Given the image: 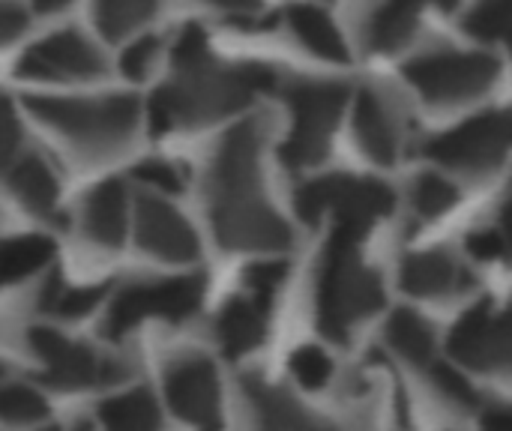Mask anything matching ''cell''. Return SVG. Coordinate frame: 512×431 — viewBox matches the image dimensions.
Segmentation results:
<instances>
[{
  "instance_id": "6da1fadb",
  "label": "cell",
  "mask_w": 512,
  "mask_h": 431,
  "mask_svg": "<svg viewBox=\"0 0 512 431\" xmlns=\"http://www.w3.org/2000/svg\"><path fill=\"white\" fill-rule=\"evenodd\" d=\"M261 126L243 120L225 132L207 171V216L228 252H285L294 243L288 222L270 207L261 174Z\"/></svg>"
},
{
  "instance_id": "7a4b0ae2",
  "label": "cell",
  "mask_w": 512,
  "mask_h": 431,
  "mask_svg": "<svg viewBox=\"0 0 512 431\" xmlns=\"http://www.w3.org/2000/svg\"><path fill=\"white\" fill-rule=\"evenodd\" d=\"M177 78L159 87L153 96L162 99L177 126L198 129L228 114H237L252 102L255 93L276 87V72L258 63L219 66L213 60L174 69Z\"/></svg>"
},
{
  "instance_id": "3957f363",
  "label": "cell",
  "mask_w": 512,
  "mask_h": 431,
  "mask_svg": "<svg viewBox=\"0 0 512 431\" xmlns=\"http://www.w3.org/2000/svg\"><path fill=\"white\" fill-rule=\"evenodd\" d=\"M357 246L360 240L333 231L318 276V330L339 345H348L357 321L372 318L387 303L381 276L360 261Z\"/></svg>"
},
{
  "instance_id": "277c9868",
  "label": "cell",
  "mask_w": 512,
  "mask_h": 431,
  "mask_svg": "<svg viewBox=\"0 0 512 431\" xmlns=\"http://www.w3.org/2000/svg\"><path fill=\"white\" fill-rule=\"evenodd\" d=\"M24 108L39 123L69 138L84 159H108L132 141L141 105L135 96H105V99L27 96Z\"/></svg>"
},
{
  "instance_id": "5b68a950",
  "label": "cell",
  "mask_w": 512,
  "mask_h": 431,
  "mask_svg": "<svg viewBox=\"0 0 512 431\" xmlns=\"http://www.w3.org/2000/svg\"><path fill=\"white\" fill-rule=\"evenodd\" d=\"M396 207V192L372 177L327 174L297 189L294 210L306 225H318L324 213H333L336 228L354 240H363L369 228L390 216Z\"/></svg>"
},
{
  "instance_id": "8992f818",
  "label": "cell",
  "mask_w": 512,
  "mask_h": 431,
  "mask_svg": "<svg viewBox=\"0 0 512 431\" xmlns=\"http://www.w3.org/2000/svg\"><path fill=\"white\" fill-rule=\"evenodd\" d=\"M285 99L291 102V111H294V129L279 147L282 165L294 171L321 165L330 153V138L345 111L348 84L294 81L285 90Z\"/></svg>"
},
{
  "instance_id": "52a82bcc",
  "label": "cell",
  "mask_w": 512,
  "mask_h": 431,
  "mask_svg": "<svg viewBox=\"0 0 512 431\" xmlns=\"http://www.w3.org/2000/svg\"><path fill=\"white\" fill-rule=\"evenodd\" d=\"M501 63L483 51H441L408 60L402 66L405 81L429 105H459L483 96L498 81Z\"/></svg>"
},
{
  "instance_id": "ba28073f",
  "label": "cell",
  "mask_w": 512,
  "mask_h": 431,
  "mask_svg": "<svg viewBox=\"0 0 512 431\" xmlns=\"http://www.w3.org/2000/svg\"><path fill=\"white\" fill-rule=\"evenodd\" d=\"M204 288H207V279L201 273L150 282V285H126L114 297L111 312L102 324V333L105 339L117 342L144 318H162V321L180 324L201 309Z\"/></svg>"
},
{
  "instance_id": "9c48e42d",
  "label": "cell",
  "mask_w": 512,
  "mask_h": 431,
  "mask_svg": "<svg viewBox=\"0 0 512 431\" xmlns=\"http://www.w3.org/2000/svg\"><path fill=\"white\" fill-rule=\"evenodd\" d=\"M512 147V108L507 111H486L471 120H465L456 129L441 132L426 144V156L462 168V171H492L504 162Z\"/></svg>"
},
{
  "instance_id": "30bf717a",
  "label": "cell",
  "mask_w": 512,
  "mask_h": 431,
  "mask_svg": "<svg viewBox=\"0 0 512 431\" xmlns=\"http://www.w3.org/2000/svg\"><path fill=\"white\" fill-rule=\"evenodd\" d=\"M450 357L483 375L512 378V312H498L492 300L471 306L447 339Z\"/></svg>"
},
{
  "instance_id": "8fae6325",
  "label": "cell",
  "mask_w": 512,
  "mask_h": 431,
  "mask_svg": "<svg viewBox=\"0 0 512 431\" xmlns=\"http://www.w3.org/2000/svg\"><path fill=\"white\" fill-rule=\"evenodd\" d=\"M30 348L42 357L45 372L39 381L54 390H90V387H111L129 378V369L114 360H99L87 345L69 342L54 330L33 327Z\"/></svg>"
},
{
  "instance_id": "7c38bea8",
  "label": "cell",
  "mask_w": 512,
  "mask_h": 431,
  "mask_svg": "<svg viewBox=\"0 0 512 431\" xmlns=\"http://www.w3.org/2000/svg\"><path fill=\"white\" fill-rule=\"evenodd\" d=\"M165 399L183 423L213 429L222 423V390L216 366L207 357H180L165 372Z\"/></svg>"
},
{
  "instance_id": "4fadbf2b",
  "label": "cell",
  "mask_w": 512,
  "mask_h": 431,
  "mask_svg": "<svg viewBox=\"0 0 512 431\" xmlns=\"http://www.w3.org/2000/svg\"><path fill=\"white\" fill-rule=\"evenodd\" d=\"M105 72V57L90 45V39L78 30H57L48 39L30 45L18 60L21 78H75L87 81Z\"/></svg>"
},
{
  "instance_id": "5bb4252c",
  "label": "cell",
  "mask_w": 512,
  "mask_h": 431,
  "mask_svg": "<svg viewBox=\"0 0 512 431\" xmlns=\"http://www.w3.org/2000/svg\"><path fill=\"white\" fill-rule=\"evenodd\" d=\"M135 240L144 252L171 264H189L201 255L195 228L171 204L150 195L135 204Z\"/></svg>"
},
{
  "instance_id": "9a60e30c",
  "label": "cell",
  "mask_w": 512,
  "mask_h": 431,
  "mask_svg": "<svg viewBox=\"0 0 512 431\" xmlns=\"http://www.w3.org/2000/svg\"><path fill=\"white\" fill-rule=\"evenodd\" d=\"M399 285L411 297L423 300H444L471 285V276L456 264V258L444 249L414 252L402 258Z\"/></svg>"
},
{
  "instance_id": "2e32d148",
  "label": "cell",
  "mask_w": 512,
  "mask_h": 431,
  "mask_svg": "<svg viewBox=\"0 0 512 431\" xmlns=\"http://www.w3.org/2000/svg\"><path fill=\"white\" fill-rule=\"evenodd\" d=\"M84 234L105 246V249H120L123 234H126V189L120 180H102L93 186L84 198Z\"/></svg>"
},
{
  "instance_id": "e0dca14e",
  "label": "cell",
  "mask_w": 512,
  "mask_h": 431,
  "mask_svg": "<svg viewBox=\"0 0 512 431\" xmlns=\"http://www.w3.org/2000/svg\"><path fill=\"white\" fill-rule=\"evenodd\" d=\"M354 132L360 147L366 150V156L378 165H393L396 153H399V135H396V123L387 111V105L381 102V96L372 87H363L357 93V105H354Z\"/></svg>"
},
{
  "instance_id": "ac0fdd59",
  "label": "cell",
  "mask_w": 512,
  "mask_h": 431,
  "mask_svg": "<svg viewBox=\"0 0 512 431\" xmlns=\"http://www.w3.org/2000/svg\"><path fill=\"white\" fill-rule=\"evenodd\" d=\"M267 303L246 300V297H231L216 318V336L222 342L225 357L237 360L249 351H255L267 339V318H264Z\"/></svg>"
},
{
  "instance_id": "d6986e66",
  "label": "cell",
  "mask_w": 512,
  "mask_h": 431,
  "mask_svg": "<svg viewBox=\"0 0 512 431\" xmlns=\"http://www.w3.org/2000/svg\"><path fill=\"white\" fill-rule=\"evenodd\" d=\"M6 183H9L12 195L27 210H33L42 219H51V222L63 225V219H60L63 213L57 210V180H54L51 168L39 156L27 153V156L9 162Z\"/></svg>"
},
{
  "instance_id": "ffe728a7",
  "label": "cell",
  "mask_w": 512,
  "mask_h": 431,
  "mask_svg": "<svg viewBox=\"0 0 512 431\" xmlns=\"http://www.w3.org/2000/svg\"><path fill=\"white\" fill-rule=\"evenodd\" d=\"M432 0H387L375 15L369 18L366 30V45L378 54H393L399 51L417 30L423 6Z\"/></svg>"
},
{
  "instance_id": "44dd1931",
  "label": "cell",
  "mask_w": 512,
  "mask_h": 431,
  "mask_svg": "<svg viewBox=\"0 0 512 431\" xmlns=\"http://www.w3.org/2000/svg\"><path fill=\"white\" fill-rule=\"evenodd\" d=\"M288 24L297 33V39L309 51H315L318 57L333 60V63H348L351 60V51H348L339 27L333 24V18L324 9H318L312 3H294L288 9Z\"/></svg>"
},
{
  "instance_id": "7402d4cb",
  "label": "cell",
  "mask_w": 512,
  "mask_h": 431,
  "mask_svg": "<svg viewBox=\"0 0 512 431\" xmlns=\"http://www.w3.org/2000/svg\"><path fill=\"white\" fill-rule=\"evenodd\" d=\"M243 390L258 414V423L267 426V429H309V426H318V420L312 414L303 411V405L279 390V387H270L267 381H258V378H246L243 381Z\"/></svg>"
},
{
  "instance_id": "603a6c76",
  "label": "cell",
  "mask_w": 512,
  "mask_h": 431,
  "mask_svg": "<svg viewBox=\"0 0 512 431\" xmlns=\"http://www.w3.org/2000/svg\"><path fill=\"white\" fill-rule=\"evenodd\" d=\"M390 348L417 369H432L435 363V336L432 327L411 309H396L387 321Z\"/></svg>"
},
{
  "instance_id": "cb8c5ba5",
  "label": "cell",
  "mask_w": 512,
  "mask_h": 431,
  "mask_svg": "<svg viewBox=\"0 0 512 431\" xmlns=\"http://www.w3.org/2000/svg\"><path fill=\"white\" fill-rule=\"evenodd\" d=\"M99 420H102V426L120 431H150L162 426L159 405H156L153 393L144 390V387L102 402L99 405Z\"/></svg>"
},
{
  "instance_id": "d4e9b609",
  "label": "cell",
  "mask_w": 512,
  "mask_h": 431,
  "mask_svg": "<svg viewBox=\"0 0 512 431\" xmlns=\"http://www.w3.org/2000/svg\"><path fill=\"white\" fill-rule=\"evenodd\" d=\"M108 294V282L102 285H84V288H69L63 282V276L54 270L39 294V309L42 312H51L57 318H66V321H75V318H84L90 315Z\"/></svg>"
},
{
  "instance_id": "484cf974",
  "label": "cell",
  "mask_w": 512,
  "mask_h": 431,
  "mask_svg": "<svg viewBox=\"0 0 512 431\" xmlns=\"http://www.w3.org/2000/svg\"><path fill=\"white\" fill-rule=\"evenodd\" d=\"M54 258V240L51 237H42V234H24V237H9L3 243V258H0V267H3V282L12 285V282H21L27 279L30 273L42 270L45 264H51Z\"/></svg>"
},
{
  "instance_id": "4316f807",
  "label": "cell",
  "mask_w": 512,
  "mask_h": 431,
  "mask_svg": "<svg viewBox=\"0 0 512 431\" xmlns=\"http://www.w3.org/2000/svg\"><path fill=\"white\" fill-rule=\"evenodd\" d=\"M156 9V0H96L93 15L105 39H120L144 24Z\"/></svg>"
},
{
  "instance_id": "83f0119b",
  "label": "cell",
  "mask_w": 512,
  "mask_h": 431,
  "mask_svg": "<svg viewBox=\"0 0 512 431\" xmlns=\"http://www.w3.org/2000/svg\"><path fill=\"white\" fill-rule=\"evenodd\" d=\"M465 30L483 42L512 45V0H480L465 15Z\"/></svg>"
},
{
  "instance_id": "f1b7e54d",
  "label": "cell",
  "mask_w": 512,
  "mask_h": 431,
  "mask_svg": "<svg viewBox=\"0 0 512 431\" xmlns=\"http://www.w3.org/2000/svg\"><path fill=\"white\" fill-rule=\"evenodd\" d=\"M0 417L9 426H30L48 417V402L30 387L6 384L0 393Z\"/></svg>"
},
{
  "instance_id": "f546056e",
  "label": "cell",
  "mask_w": 512,
  "mask_h": 431,
  "mask_svg": "<svg viewBox=\"0 0 512 431\" xmlns=\"http://www.w3.org/2000/svg\"><path fill=\"white\" fill-rule=\"evenodd\" d=\"M456 201H459V189L450 180H444L441 174L426 171V174L417 177V183H414V207L423 216L435 219V216L447 213L450 207H456Z\"/></svg>"
},
{
  "instance_id": "4dcf8cb0",
  "label": "cell",
  "mask_w": 512,
  "mask_h": 431,
  "mask_svg": "<svg viewBox=\"0 0 512 431\" xmlns=\"http://www.w3.org/2000/svg\"><path fill=\"white\" fill-rule=\"evenodd\" d=\"M288 366H291V375L297 378V384L306 390H324L333 378V363L318 345H300L291 354Z\"/></svg>"
},
{
  "instance_id": "1f68e13d",
  "label": "cell",
  "mask_w": 512,
  "mask_h": 431,
  "mask_svg": "<svg viewBox=\"0 0 512 431\" xmlns=\"http://www.w3.org/2000/svg\"><path fill=\"white\" fill-rule=\"evenodd\" d=\"M288 279V264L285 261H258L249 264L243 270V282L246 288H252V294L261 303H270V297L276 294V288Z\"/></svg>"
},
{
  "instance_id": "d6a6232c",
  "label": "cell",
  "mask_w": 512,
  "mask_h": 431,
  "mask_svg": "<svg viewBox=\"0 0 512 431\" xmlns=\"http://www.w3.org/2000/svg\"><path fill=\"white\" fill-rule=\"evenodd\" d=\"M210 60V51H207V33L201 24L189 21L180 36L174 39V48H171V63L174 69H183V66H195V63H204Z\"/></svg>"
},
{
  "instance_id": "836d02e7",
  "label": "cell",
  "mask_w": 512,
  "mask_h": 431,
  "mask_svg": "<svg viewBox=\"0 0 512 431\" xmlns=\"http://www.w3.org/2000/svg\"><path fill=\"white\" fill-rule=\"evenodd\" d=\"M132 174H135L138 180H144L147 186H156V189H162V192H168V195H180L183 186H186L180 168L171 165V162H162V159L138 162V165L132 168Z\"/></svg>"
},
{
  "instance_id": "e575fe53",
  "label": "cell",
  "mask_w": 512,
  "mask_h": 431,
  "mask_svg": "<svg viewBox=\"0 0 512 431\" xmlns=\"http://www.w3.org/2000/svg\"><path fill=\"white\" fill-rule=\"evenodd\" d=\"M156 51H159V36L147 33V36L135 39V42L123 51V57H120V72H123L126 78H132V81H144L147 72H150V63H153Z\"/></svg>"
},
{
  "instance_id": "d590c367",
  "label": "cell",
  "mask_w": 512,
  "mask_h": 431,
  "mask_svg": "<svg viewBox=\"0 0 512 431\" xmlns=\"http://www.w3.org/2000/svg\"><path fill=\"white\" fill-rule=\"evenodd\" d=\"M432 381H435V387L447 396V399H453L456 405H477L480 399H477V393H474V387L453 369V366H447V363H432Z\"/></svg>"
},
{
  "instance_id": "8d00e7d4",
  "label": "cell",
  "mask_w": 512,
  "mask_h": 431,
  "mask_svg": "<svg viewBox=\"0 0 512 431\" xmlns=\"http://www.w3.org/2000/svg\"><path fill=\"white\" fill-rule=\"evenodd\" d=\"M465 246L471 252V258L477 261H495V258H504L507 255V246H504V237L501 231H474L465 237Z\"/></svg>"
},
{
  "instance_id": "74e56055",
  "label": "cell",
  "mask_w": 512,
  "mask_h": 431,
  "mask_svg": "<svg viewBox=\"0 0 512 431\" xmlns=\"http://www.w3.org/2000/svg\"><path fill=\"white\" fill-rule=\"evenodd\" d=\"M0 24H3V42H12V39L24 30L27 15H24V9H18L12 0H6V3H3V15H0Z\"/></svg>"
},
{
  "instance_id": "f35d334b",
  "label": "cell",
  "mask_w": 512,
  "mask_h": 431,
  "mask_svg": "<svg viewBox=\"0 0 512 431\" xmlns=\"http://www.w3.org/2000/svg\"><path fill=\"white\" fill-rule=\"evenodd\" d=\"M6 135H3V156H6V162H12V156H15V147H18V120H15V111H12V105H6Z\"/></svg>"
},
{
  "instance_id": "ab89813d",
  "label": "cell",
  "mask_w": 512,
  "mask_h": 431,
  "mask_svg": "<svg viewBox=\"0 0 512 431\" xmlns=\"http://www.w3.org/2000/svg\"><path fill=\"white\" fill-rule=\"evenodd\" d=\"M483 426L489 429H512V405H498V408H489L483 417H480Z\"/></svg>"
},
{
  "instance_id": "60d3db41",
  "label": "cell",
  "mask_w": 512,
  "mask_h": 431,
  "mask_svg": "<svg viewBox=\"0 0 512 431\" xmlns=\"http://www.w3.org/2000/svg\"><path fill=\"white\" fill-rule=\"evenodd\" d=\"M501 237H504V246H507V258L512 261V198L504 204L501 210V225H498Z\"/></svg>"
},
{
  "instance_id": "b9f144b4",
  "label": "cell",
  "mask_w": 512,
  "mask_h": 431,
  "mask_svg": "<svg viewBox=\"0 0 512 431\" xmlns=\"http://www.w3.org/2000/svg\"><path fill=\"white\" fill-rule=\"evenodd\" d=\"M33 6L39 12H60L63 6H69V0H33Z\"/></svg>"
},
{
  "instance_id": "7bdbcfd3",
  "label": "cell",
  "mask_w": 512,
  "mask_h": 431,
  "mask_svg": "<svg viewBox=\"0 0 512 431\" xmlns=\"http://www.w3.org/2000/svg\"><path fill=\"white\" fill-rule=\"evenodd\" d=\"M216 6H225V9H252L255 0H210Z\"/></svg>"
},
{
  "instance_id": "ee69618b",
  "label": "cell",
  "mask_w": 512,
  "mask_h": 431,
  "mask_svg": "<svg viewBox=\"0 0 512 431\" xmlns=\"http://www.w3.org/2000/svg\"><path fill=\"white\" fill-rule=\"evenodd\" d=\"M441 12H453L456 6H459V0H432Z\"/></svg>"
}]
</instances>
